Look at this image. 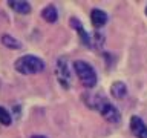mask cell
<instances>
[{"mask_svg":"<svg viewBox=\"0 0 147 138\" xmlns=\"http://www.w3.org/2000/svg\"><path fill=\"white\" fill-rule=\"evenodd\" d=\"M86 104H89L92 109H96L101 114V117H103L106 121H109V123L115 124V123H118L119 120H121V114H119V110L117 109V106L112 104L103 95L92 97L90 101H86Z\"/></svg>","mask_w":147,"mask_h":138,"instance_id":"cell-1","label":"cell"},{"mask_svg":"<svg viewBox=\"0 0 147 138\" xmlns=\"http://www.w3.org/2000/svg\"><path fill=\"white\" fill-rule=\"evenodd\" d=\"M14 68H16L17 72L23 74V75H34V74H38L45 69V62L35 55H22L20 58L16 60L14 63Z\"/></svg>","mask_w":147,"mask_h":138,"instance_id":"cell-2","label":"cell"},{"mask_svg":"<svg viewBox=\"0 0 147 138\" xmlns=\"http://www.w3.org/2000/svg\"><path fill=\"white\" fill-rule=\"evenodd\" d=\"M72 66H74V71H75L78 80L81 81L83 86L87 87V89L95 87L98 78H96V72L90 63L84 62V60H77V62L72 63Z\"/></svg>","mask_w":147,"mask_h":138,"instance_id":"cell-3","label":"cell"},{"mask_svg":"<svg viewBox=\"0 0 147 138\" xmlns=\"http://www.w3.org/2000/svg\"><path fill=\"white\" fill-rule=\"evenodd\" d=\"M55 75H57L58 83L64 87V89H69V87H71L72 75H71V71H69V64H67L66 58L60 57L57 60V64H55Z\"/></svg>","mask_w":147,"mask_h":138,"instance_id":"cell-4","label":"cell"},{"mask_svg":"<svg viewBox=\"0 0 147 138\" xmlns=\"http://www.w3.org/2000/svg\"><path fill=\"white\" fill-rule=\"evenodd\" d=\"M130 131L136 138H147V124L136 115L130 118Z\"/></svg>","mask_w":147,"mask_h":138,"instance_id":"cell-5","label":"cell"},{"mask_svg":"<svg viewBox=\"0 0 147 138\" xmlns=\"http://www.w3.org/2000/svg\"><path fill=\"white\" fill-rule=\"evenodd\" d=\"M71 26L78 32V35H80V40H81V43L87 46V48H90L92 46V40H90V35L87 34V32L84 31V26L81 25V22L78 20V18H71Z\"/></svg>","mask_w":147,"mask_h":138,"instance_id":"cell-6","label":"cell"},{"mask_svg":"<svg viewBox=\"0 0 147 138\" xmlns=\"http://www.w3.org/2000/svg\"><path fill=\"white\" fill-rule=\"evenodd\" d=\"M90 22L95 28H103L106 23H107V14H106L103 9H92L90 11Z\"/></svg>","mask_w":147,"mask_h":138,"instance_id":"cell-7","label":"cell"},{"mask_svg":"<svg viewBox=\"0 0 147 138\" xmlns=\"http://www.w3.org/2000/svg\"><path fill=\"white\" fill-rule=\"evenodd\" d=\"M8 5H9V8L14 9L18 14H29L31 12V5L26 0H9Z\"/></svg>","mask_w":147,"mask_h":138,"instance_id":"cell-8","label":"cell"},{"mask_svg":"<svg viewBox=\"0 0 147 138\" xmlns=\"http://www.w3.org/2000/svg\"><path fill=\"white\" fill-rule=\"evenodd\" d=\"M110 92H112V97L113 98H124V97L127 95V86L124 85L123 81H115L112 83V86H110Z\"/></svg>","mask_w":147,"mask_h":138,"instance_id":"cell-9","label":"cell"},{"mask_svg":"<svg viewBox=\"0 0 147 138\" xmlns=\"http://www.w3.org/2000/svg\"><path fill=\"white\" fill-rule=\"evenodd\" d=\"M41 17H43V20L48 22V23H55L58 18L57 8H55L54 5H48V6L43 8V11H41Z\"/></svg>","mask_w":147,"mask_h":138,"instance_id":"cell-10","label":"cell"},{"mask_svg":"<svg viewBox=\"0 0 147 138\" xmlns=\"http://www.w3.org/2000/svg\"><path fill=\"white\" fill-rule=\"evenodd\" d=\"M2 43L9 49H20L22 48V43L18 41L17 39H14L12 35H8V34H3L2 35Z\"/></svg>","mask_w":147,"mask_h":138,"instance_id":"cell-11","label":"cell"},{"mask_svg":"<svg viewBox=\"0 0 147 138\" xmlns=\"http://www.w3.org/2000/svg\"><path fill=\"white\" fill-rule=\"evenodd\" d=\"M11 123H12L11 114H9L5 108L0 106V124H2V126H11Z\"/></svg>","mask_w":147,"mask_h":138,"instance_id":"cell-12","label":"cell"},{"mask_svg":"<svg viewBox=\"0 0 147 138\" xmlns=\"http://www.w3.org/2000/svg\"><path fill=\"white\" fill-rule=\"evenodd\" d=\"M31 138H48V137H45V135H32Z\"/></svg>","mask_w":147,"mask_h":138,"instance_id":"cell-13","label":"cell"},{"mask_svg":"<svg viewBox=\"0 0 147 138\" xmlns=\"http://www.w3.org/2000/svg\"><path fill=\"white\" fill-rule=\"evenodd\" d=\"M146 16H147V8H146Z\"/></svg>","mask_w":147,"mask_h":138,"instance_id":"cell-14","label":"cell"}]
</instances>
